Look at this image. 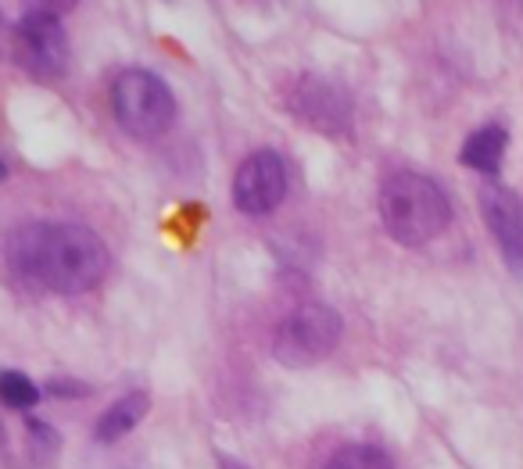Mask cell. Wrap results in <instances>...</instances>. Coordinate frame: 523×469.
<instances>
[{"mask_svg": "<svg viewBox=\"0 0 523 469\" xmlns=\"http://www.w3.org/2000/svg\"><path fill=\"white\" fill-rule=\"evenodd\" d=\"M219 469H244V466L237 459H230V455H223V459H219Z\"/></svg>", "mask_w": 523, "mask_h": 469, "instance_id": "5bb4252c", "label": "cell"}, {"mask_svg": "<svg viewBox=\"0 0 523 469\" xmlns=\"http://www.w3.org/2000/svg\"><path fill=\"white\" fill-rule=\"evenodd\" d=\"M112 111L129 137L155 140L176 122V97L147 69H126L112 83Z\"/></svg>", "mask_w": 523, "mask_h": 469, "instance_id": "3957f363", "label": "cell"}, {"mask_svg": "<svg viewBox=\"0 0 523 469\" xmlns=\"http://www.w3.org/2000/svg\"><path fill=\"white\" fill-rule=\"evenodd\" d=\"M83 387L79 384H51V394H79Z\"/></svg>", "mask_w": 523, "mask_h": 469, "instance_id": "4fadbf2b", "label": "cell"}, {"mask_svg": "<svg viewBox=\"0 0 523 469\" xmlns=\"http://www.w3.org/2000/svg\"><path fill=\"white\" fill-rule=\"evenodd\" d=\"M147 409H151V398H147L144 391L122 394V398L112 401V405L104 409V416L97 419V441L112 444L119 441V437H126L129 430L147 416Z\"/></svg>", "mask_w": 523, "mask_h": 469, "instance_id": "30bf717a", "label": "cell"}, {"mask_svg": "<svg viewBox=\"0 0 523 469\" xmlns=\"http://www.w3.org/2000/svg\"><path fill=\"white\" fill-rule=\"evenodd\" d=\"M8 262L22 280L54 294L97 287L112 265L104 240L76 222H29L11 233Z\"/></svg>", "mask_w": 523, "mask_h": 469, "instance_id": "6da1fadb", "label": "cell"}, {"mask_svg": "<svg viewBox=\"0 0 523 469\" xmlns=\"http://www.w3.org/2000/svg\"><path fill=\"white\" fill-rule=\"evenodd\" d=\"M341 341V316L330 305H301L273 333V355L276 362L291 369H305L323 362Z\"/></svg>", "mask_w": 523, "mask_h": 469, "instance_id": "277c9868", "label": "cell"}, {"mask_svg": "<svg viewBox=\"0 0 523 469\" xmlns=\"http://www.w3.org/2000/svg\"><path fill=\"white\" fill-rule=\"evenodd\" d=\"M506 147H509V133L491 122V126L473 129L470 137H466L463 151H459V162H463L466 169L481 172V176H498L502 158H506Z\"/></svg>", "mask_w": 523, "mask_h": 469, "instance_id": "9c48e42d", "label": "cell"}, {"mask_svg": "<svg viewBox=\"0 0 523 469\" xmlns=\"http://www.w3.org/2000/svg\"><path fill=\"white\" fill-rule=\"evenodd\" d=\"M15 54L36 79H61L69 69V36L51 8H33L18 18Z\"/></svg>", "mask_w": 523, "mask_h": 469, "instance_id": "8992f818", "label": "cell"}, {"mask_svg": "<svg viewBox=\"0 0 523 469\" xmlns=\"http://www.w3.org/2000/svg\"><path fill=\"white\" fill-rule=\"evenodd\" d=\"M326 469H395V462L377 444H344L330 455Z\"/></svg>", "mask_w": 523, "mask_h": 469, "instance_id": "8fae6325", "label": "cell"}, {"mask_svg": "<svg viewBox=\"0 0 523 469\" xmlns=\"http://www.w3.org/2000/svg\"><path fill=\"white\" fill-rule=\"evenodd\" d=\"M287 187H291L287 162L276 151L262 147V151L248 154L233 176V205L244 215H269L273 208H280Z\"/></svg>", "mask_w": 523, "mask_h": 469, "instance_id": "52a82bcc", "label": "cell"}, {"mask_svg": "<svg viewBox=\"0 0 523 469\" xmlns=\"http://www.w3.org/2000/svg\"><path fill=\"white\" fill-rule=\"evenodd\" d=\"M0 401H4L8 409H33L36 401H40V387H36L26 373L4 369V373H0Z\"/></svg>", "mask_w": 523, "mask_h": 469, "instance_id": "7c38bea8", "label": "cell"}, {"mask_svg": "<svg viewBox=\"0 0 523 469\" xmlns=\"http://www.w3.org/2000/svg\"><path fill=\"white\" fill-rule=\"evenodd\" d=\"M283 104H287V111H291L294 119L312 126L316 133H326V137H352L355 104L337 83H326V79L319 76H298L287 86Z\"/></svg>", "mask_w": 523, "mask_h": 469, "instance_id": "5b68a950", "label": "cell"}, {"mask_svg": "<svg viewBox=\"0 0 523 469\" xmlns=\"http://www.w3.org/2000/svg\"><path fill=\"white\" fill-rule=\"evenodd\" d=\"M8 180V165H4V158H0V183Z\"/></svg>", "mask_w": 523, "mask_h": 469, "instance_id": "9a60e30c", "label": "cell"}, {"mask_svg": "<svg viewBox=\"0 0 523 469\" xmlns=\"http://www.w3.org/2000/svg\"><path fill=\"white\" fill-rule=\"evenodd\" d=\"M481 215L488 222L498 251L509 262V269L523 273V201L506 187H484L481 190Z\"/></svg>", "mask_w": 523, "mask_h": 469, "instance_id": "ba28073f", "label": "cell"}, {"mask_svg": "<svg viewBox=\"0 0 523 469\" xmlns=\"http://www.w3.org/2000/svg\"><path fill=\"white\" fill-rule=\"evenodd\" d=\"M0 441H4V427H0Z\"/></svg>", "mask_w": 523, "mask_h": 469, "instance_id": "2e32d148", "label": "cell"}, {"mask_svg": "<svg viewBox=\"0 0 523 469\" xmlns=\"http://www.w3.org/2000/svg\"><path fill=\"white\" fill-rule=\"evenodd\" d=\"M380 219L391 240L420 248L452 222V201L423 172H395L380 187Z\"/></svg>", "mask_w": 523, "mask_h": 469, "instance_id": "7a4b0ae2", "label": "cell"}]
</instances>
